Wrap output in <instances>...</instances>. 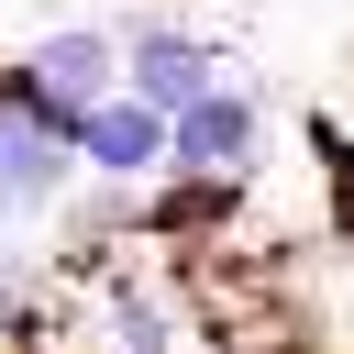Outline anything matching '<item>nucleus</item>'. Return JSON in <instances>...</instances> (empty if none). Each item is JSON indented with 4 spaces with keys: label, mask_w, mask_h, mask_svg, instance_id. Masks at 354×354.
<instances>
[{
    "label": "nucleus",
    "mask_w": 354,
    "mask_h": 354,
    "mask_svg": "<svg viewBox=\"0 0 354 354\" xmlns=\"http://www.w3.org/2000/svg\"><path fill=\"white\" fill-rule=\"evenodd\" d=\"M266 155V100L254 88H199L188 111H166V177H254Z\"/></svg>",
    "instance_id": "1"
},
{
    "label": "nucleus",
    "mask_w": 354,
    "mask_h": 354,
    "mask_svg": "<svg viewBox=\"0 0 354 354\" xmlns=\"http://www.w3.org/2000/svg\"><path fill=\"white\" fill-rule=\"evenodd\" d=\"M22 66H33L66 111H88V100H111V88H122V33H100V22H55Z\"/></svg>",
    "instance_id": "6"
},
{
    "label": "nucleus",
    "mask_w": 354,
    "mask_h": 354,
    "mask_svg": "<svg viewBox=\"0 0 354 354\" xmlns=\"http://www.w3.org/2000/svg\"><path fill=\"white\" fill-rule=\"evenodd\" d=\"M66 188H77V144L44 133V122H22V111H0V221L55 210Z\"/></svg>",
    "instance_id": "4"
},
{
    "label": "nucleus",
    "mask_w": 354,
    "mask_h": 354,
    "mask_svg": "<svg viewBox=\"0 0 354 354\" xmlns=\"http://www.w3.org/2000/svg\"><path fill=\"white\" fill-rule=\"evenodd\" d=\"M100 332H111V354H177L188 343V321H177V288H155L144 266H100Z\"/></svg>",
    "instance_id": "5"
},
{
    "label": "nucleus",
    "mask_w": 354,
    "mask_h": 354,
    "mask_svg": "<svg viewBox=\"0 0 354 354\" xmlns=\"http://www.w3.org/2000/svg\"><path fill=\"white\" fill-rule=\"evenodd\" d=\"M77 177H122V188L166 177V111L133 100V88L88 100V122H77Z\"/></svg>",
    "instance_id": "2"
},
{
    "label": "nucleus",
    "mask_w": 354,
    "mask_h": 354,
    "mask_svg": "<svg viewBox=\"0 0 354 354\" xmlns=\"http://www.w3.org/2000/svg\"><path fill=\"white\" fill-rule=\"evenodd\" d=\"M122 88L155 100V111H188L199 88H221V55L199 33H177V22H133L122 33Z\"/></svg>",
    "instance_id": "3"
}]
</instances>
